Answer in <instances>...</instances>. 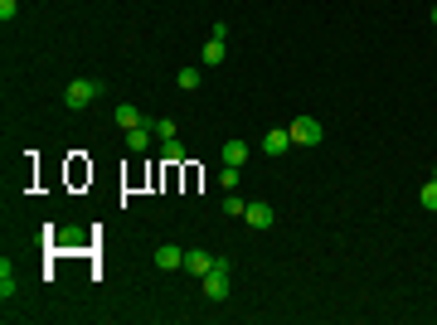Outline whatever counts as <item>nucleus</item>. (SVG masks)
Returning a JSON list of instances; mask_svg holds the SVG:
<instances>
[{
	"mask_svg": "<svg viewBox=\"0 0 437 325\" xmlns=\"http://www.w3.org/2000/svg\"><path fill=\"white\" fill-rule=\"evenodd\" d=\"M98 93H103V83H93V78H73V83L64 88V103H68V107H88V103H98Z\"/></svg>",
	"mask_w": 437,
	"mask_h": 325,
	"instance_id": "obj_1",
	"label": "nucleus"
},
{
	"mask_svg": "<svg viewBox=\"0 0 437 325\" xmlns=\"http://www.w3.org/2000/svg\"><path fill=\"white\" fill-rule=\"evenodd\" d=\"M287 131H292V146H321V121L316 116H297Z\"/></svg>",
	"mask_w": 437,
	"mask_h": 325,
	"instance_id": "obj_2",
	"label": "nucleus"
},
{
	"mask_svg": "<svg viewBox=\"0 0 437 325\" xmlns=\"http://www.w3.org/2000/svg\"><path fill=\"white\" fill-rule=\"evenodd\" d=\"M272 204H267V199H248V209H243V223H248V228H272Z\"/></svg>",
	"mask_w": 437,
	"mask_h": 325,
	"instance_id": "obj_3",
	"label": "nucleus"
},
{
	"mask_svg": "<svg viewBox=\"0 0 437 325\" xmlns=\"http://www.w3.org/2000/svg\"><path fill=\"white\" fill-rule=\"evenodd\" d=\"M156 267H161V272H180V267H185V248L161 243V248H156Z\"/></svg>",
	"mask_w": 437,
	"mask_h": 325,
	"instance_id": "obj_4",
	"label": "nucleus"
},
{
	"mask_svg": "<svg viewBox=\"0 0 437 325\" xmlns=\"http://www.w3.org/2000/svg\"><path fill=\"white\" fill-rule=\"evenodd\" d=\"M205 301H228V272H209L205 277Z\"/></svg>",
	"mask_w": 437,
	"mask_h": 325,
	"instance_id": "obj_5",
	"label": "nucleus"
},
{
	"mask_svg": "<svg viewBox=\"0 0 437 325\" xmlns=\"http://www.w3.org/2000/svg\"><path fill=\"white\" fill-rule=\"evenodd\" d=\"M185 272L209 277V272H214V257H209V252H200V248H190V252H185Z\"/></svg>",
	"mask_w": 437,
	"mask_h": 325,
	"instance_id": "obj_6",
	"label": "nucleus"
},
{
	"mask_svg": "<svg viewBox=\"0 0 437 325\" xmlns=\"http://www.w3.org/2000/svg\"><path fill=\"white\" fill-rule=\"evenodd\" d=\"M262 151H267V156H287V151H292V131H267V136H262Z\"/></svg>",
	"mask_w": 437,
	"mask_h": 325,
	"instance_id": "obj_7",
	"label": "nucleus"
},
{
	"mask_svg": "<svg viewBox=\"0 0 437 325\" xmlns=\"http://www.w3.org/2000/svg\"><path fill=\"white\" fill-rule=\"evenodd\" d=\"M112 116H117V126H121V131H136V126H146V116L131 107V103H121V107L112 112Z\"/></svg>",
	"mask_w": 437,
	"mask_h": 325,
	"instance_id": "obj_8",
	"label": "nucleus"
},
{
	"mask_svg": "<svg viewBox=\"0 0 437 325\" xmlns=\"http://www.w3.org/2000/svg\"><path fill=\"white\" fill-rule=\"evenodd\" d=\"M20 292V277H15V267H10V257L0 262V301H10Z\"/></svg>",
	"mask_w": 437,
	"mask_h": 325,
	"instance_id": "obj_9",
	"label": "nucleus"
},
{
	"mask_svg": "<svg viewBox=\"0 0 437 325\" xmlns=\"http://www.w3.org/2000/svg\"><path fill=\"white\" fill-rule=\"evenodd\" d=\"M151 141H156V131H151V126H136V131H126V151H136V156H141Z\"/></svg>",
	"mask_w": 437,
	"mask_h": 325,
	"instance_id": "obj_10",
	"label": "nucleus"
},
{
	"mask_svg": "<svg viewBox=\"0 0 437 325\" xmlns=\"http://www.w3.org/2000/svg\"><path fill=\"white\" fill-rule=\"evenodd\" d=\"M218 156H223V165H243L248 160V141H223Z\"/></svg>",
	"mask_w": 437,
	"mask_h": 325,
	"instance_id": "obj_11",
	"label": "nucleus"
},
{
	"mask_svg": "<svg viewBox=\"0 0 437 325\" xmlns=\"http://www.w3.org/2000/svg\"><path fill=\"white\" fill-rule=\"evenodd\" d=\"M228 59V49H223V39H205V63L214 68V63H223Z\"/></svg>",
	"mask_w": 437,
	"mask_h": 325,
	"instance_id": "obj_12",
	"label": "nucleus"
},
{
	"mask_svg": "<svg viewBox=\"0 0 437 325\" xmlns=\"http://www.w3.org/2000/svg\"><path fill=\"white\" fill-rule=\"evenodd\" d=\"M243 209H248V199L228 190V195H223V214H228V218H243Z\"/></svg>",
	"mask_w": 437,
	"mask_h": 325,
	"instance_id": "obj_13",
	"label": "nucleus"
},
{
	"mask_svg": "<svg viewBox=\"0 0 437 325\" xmlns=\"http://www.w3.org/2000/svg\"><path fill=\"white\" fill-rule=\"evenodd\" d=\"M175 83H180L185 93H195V88H200V68H195V63H190V68H180V73H175Z\"/></svg>",
	"mask_w": 437,
	"mask_h": 325,
	"instance_id": "obj_14",
	"label": "nucleus"
},
{
	"mask_svg": "<svg viewBox=\"0 0 437 325\" xmlns=\"http://www.w3.org/2000/svg\"><path fill=\"white\" fill-rule=\"evenodd\" d=\"M151 131H156V141H175V121L170 116H161V121H146Z\"/></svg>",
	"mask_w": 437,
	"mask_h": 325,
	"instance_id": "obj_15",
	"label": "nucleus"
},
{
	"mask_svg": "<svg viewBox=\"0 0 437 325\" xmlns=\"http://www.w3.org/2000/svg\"><path fill=\"white\" fill-rule=\"evenodd\" d=\"M161 156H165L170 165H180V160H185V146H180V141H161Z\"/></svg>",
	"mask_w": 437,
	"mask_h": 325,
	"instance_id": "obj_16",
	"label": "nucleus"
},
{
	"mask_svg": "<svg viewBox=\"0 0 437 325\" xmlns=\"http://www.w3.org/2000/svg\"><path fill=\"white\" fill-rule=\"evenodd\" d=\"M218 185H223V190H238V165H223V170H218Z\"/></svg>",
	"mask_w": 437,
	"mask_h": 325,
	"instance_id": "obj_17",
	"label": "nucleus"
},
{
	"mask_svg": "<svg viewBox=\"0 0 437 325\" xmlns=\"http://www.w3.org/2000/svg\"><path fill=\"white\" fill-rule=\"evenodd\" d=\"M418 199H423V209H433V214H437V180H428V185H423V195H418Z\"/></svg>",
	"mask_w": 437,
	"mask_h": 325,
	"instance_id": "obj_18",
	"label": "nucleus"
},
{
	"mask_svg": "<svg viewBox=\"0 0 437 325\" xmlns=\"http://www.w3.org/2000/svg\"><path fill=\"white\" fill-rule=\"evenodd\" d=\"M15 15H20V0H0V20H5V24H10V20H15Z\"/></svg>",
	"mask_w": 437,
	"mask_h": 325,
	"instance_id": "obj_19",
	"label": "nucleus"
},
{
	"mask_svg": "<svg viewBox=\"0 0 437 325\" xmlns=\"http://www.w3.org/2000/svg\"><path fill=\"white\" fill-rule=\"evenodd\" d=\"M433 24H437V5H433Z\"/></svg>",
	"mask_w": 437,
	"mask_h": 325,
	"instance_id": "obj_20",
	"label": "nucleus"
},
{
	"mask_svg": "<svg viewBox=\"0 0 437 325\" xmlns=\"http://www.w3.org/2000/svg\"><path fill=\"white\" fill-rule=\"evenodd\" d=\"M433 180H437V170H433Z\"/></svg>",
	"mask_w": 437,
	"mask_h": 325,
	"instance_id": "obj_21",
	"label": "nucleus"
}]
</instances>
